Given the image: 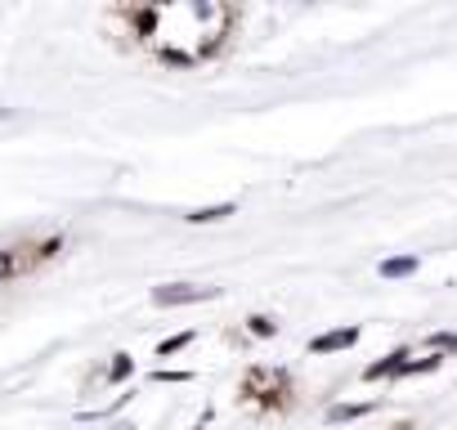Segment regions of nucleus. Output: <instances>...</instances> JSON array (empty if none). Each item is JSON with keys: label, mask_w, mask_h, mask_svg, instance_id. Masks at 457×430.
Masks as SVG:
<instances>
[{"label": "nucleus", "mask_w": 457, "mask_h": 430, "mask_svg": "<svg viewBox=\"0 0 457 430\" xmlns=\"http://www.w3.org/2000/svg\"><path fill=\"white\" fill-rule=\"evenodd\" d=\"M220 287H188V283H170V287H153V305H197V301H215Z\"/></svg>", "instance_id": "obj_1"}, {"label": "nucleus", "mask_w": 457, "mask_h": 430, "mask_svg": "<svg viewBox=\"0 0 457 430\" xmlns=\"http://www.w3.org/2000/svg\"><path fill=\"white\" fill-rule=\"evenodd\" d=\"M412 359V350H390V354H381L377 363H368L363 368V381H399V372H403V363Z\"/></svg>", "instance_id": "obj_2"}, {"label": "nucleus", "mask_w": 457, "mask_h": 430, "mask_svg": "<svg viewBox=\"0 0 457 430\" xmlns=\"http://www.w3.org/2000/svg\"><path fill=\"white\" fill-rule=\"evenodd\" d=\"M350 345H359V327H332V332L310 341V354H341Z\"/></svg>", "instance_id": "obj_3"}, {"label": "nucleus", "mask_w": 457, "mask_h": 430, "mask_svg": "<svg viewBox=\"0 0 457 430\" xmlns=\"http://www.w3.org/2000/svg\"><path fill=\"white\" fill-rule=\"evenodd\" d=\"M417 269H421V260H417V256H390V260H381V265H377V274H381L386 283H395V278H412Z\"/></svg>", "instance_id": "obj_4"}, {"label": "nucleus", "mask_w": 457, "mask_h": 430, "mask_svg": "<svg viewBox=\"0 0 457 430\" xmlns=\"http://www.w3.org/2000/svg\"><path fill=\"white\" fill-rule=\"evenodd\" d=\"M228 215H238V206H234V202H220V206H202V211L184 215V220H188V225H220V220H228Z\"/></svg>", "instance_id": "obj_5"}, {"label": "nucleus", "mask_w": 457, "mask_h": 430, "mask_svg": "<svg viewBox=\"0 0 457 430\" xmlns=\"http://www.w3.org/2000/svg\"><path fill=\"white\" fill-rule=\"evenodd\" d=\"M28 247H10V252H0V283L5 278H19L23 269H32V260L23 256Z\"/></svg>", "instance_id": "obj_6"}, {"label": "nucleus", "mask_w": 457, "mask_h": 430, "mask_svg": "<svg viewBox=\"0 0 457 430\" xmlns=\"http://www.w3.org/2000/svg\"><path fill=\"white\" fill-rule=\"evenodd\" d=\"M372 408H377L372 399H363V403H332V408H328V421H332V426H341V421H359V417H368Z\"/></svg>", "instance_id": "obj_7"}, {"label": "nucleus", "mask_w": 457, "mask_h": 430, "mask_svg": "<svg viewBox=\"0 0 457 430\" xmlns=\"http://www.w3.org/2000/svg\"><path fill=\"white\" fill-rule=\"evenodd\" d=\"M130 372H135V359H130V354H112V368H108V381H112V385H121V381H126Z\"/></svg>", "instance_id": "obj_8"}, {"label": "nucleus", "mask_w": 457, "mask_h": 430, "mask_svg": "<svg viewBox=\"0 0 457 430\" xmlns=\"http://www.w3.org/2000/svg\"><path fill=\"white\" fill-rule=\"evenodd\" d=\"M426 345H430V354H444L448 359V354H457V332H435Z\"/></svg>", "instance_id": "obj_9"}, {"label": "nucleus", "mask_w": 457, "mask_h": 430, "mask_svg": "<svg viewBox=\"0 0 457 430\" xmlns=\"http://www.w3.org/2000/svg\"><path fill=\"white\" fill-rule=\"evenodd\" d=\"M247 332H252V336H261V341H270V336L278 332V323H274V318H265V314H252V318H247Z\"/></svg>", "instance_id": "obj_10"}, {"label": "nucleus", "mask_w": 457, "mask_h": 430, "mask_svg": "<svg viewBox=\"0 0 457 430\" xmlns=\"http://www.w3.org/2000/svg\"><path fill=\"white\" fill-rule=\"evenodd\" d=\"M184 345H193V332H179V336H166V341L157 345V359H170V354H179Z\"/></svg>", "instance_id": "obj_11"}, {"label": "nucleus", "mask_w": 457, "mask_h": 430, "mask_svg": "<svg viewBox=\"0 0 457 430\" xmlns=\"http://www.w3.org/2000/svg\"><path fill=\"white\" fill-rule=\"evenodd\" d=\"M153 381H166V385H179V381H193V372H170V368H157Z\"/></svg>", "instance_id": "obj_12"}, {"label": "nucleus", "mask_w": 457, "mask_h": 430, "mask_svg": "<svg viewBox=\"0 0 457 430\" xmlns=\"http://www.w3.org/2000/svg\"><path fill=\"white\" fill-rule=\"evenodd\" d=\"M399 430H408V426H399Z\"/></svg>", "instance_id": "obj_13"}, {"label": "nucleus", "mask_w": 457, "mask_h": 430, "mask_svg": "<svg viewBox=\"0 0 457 430\" xmlns=\"http://www.w3.org/2000/svg\"><path fill=\"white\" fill-rule=\"evenodd\" d=\"M197 430H202V426H197Z\"/></svg>", "instance_id": "obj_14"}]
</instances>
